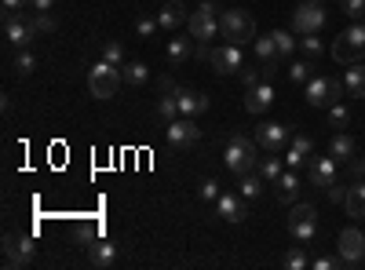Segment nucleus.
Returning <instances> with one entry per match:
<instances>
[{
  "instance_id": "obj_48",
  "label": "nucleus",
  "mask_w": 365,
  "mask_h": 270,
  "mask_svg": "<svg viewBox=\"0 0 365 270\" xmlns=\"http://www.w3.org/2000/svg\"><path fill=\"white\" fill-rule=\"evenodd\" d=\"M158 84H161V95H165V92H179V84H175V81H172L168 73H165V77H161Z\"/></svg>"
},
{
  "instance_id": "obj_25",
  "label": "nucleus",
  "mask_w": 365,
  "mask_h": 270,
  "mask_svg": "<svg viewBox=\"0 0 365 270\" xmlns=\"http://www.w3.org/2000/svg\"><path fill=\"white\" fill-rule=\"evenodd\" d=\"M344 84L354 99H365V66L351 63V70H344Z\"/></svg>"
},
{
  "instance_id": "obj_37",
  "label": "nucleus",
  "mask_w": 365,
  "mask_h": 270,
  "mask_svg": "<svg viewBox=\"0 0 365 270\" xmlns=\"http://www.w3.org/2000/svg\"><path fill=\"white\" fill-rule=\"evenodd\" d=\"M285 266H289V270H307V266H311V259H307V252H303V249L296 245L292 252H285Z\"/></svg>"
},
{
  "instance_id": "obj_21",
  "label": "nucleus",
  "mask_w": 365,
  "mask_h": 270,
  "mask_svg": "<svg viewBox=\"0 0 365 270\" xmlns=\"http://www.w3.org/2000/svg\"><path fill=\"white\" fill-rule=\"evenodd\" d=\"M274 187H278V201H282V204H296V194H299V175H296V168L282 172L278 179H274Z\"/></svg>"
},
{
  "instance_id": "obj_26",
  "label": "nucleus",
  "mask_w": 365,
  "mask_h": 270,
  "mask_svg": "<svg viewBox=\"0 0 365 270\" xmlns=\"http://www.w3.org/2000/svg\"><path fill=\"white\" fill-rule=\"evenodd\" d=\"M11 70H15L19 77H29V73H34V70H37L34 51H29V48H19V51H15V58H11Z\"/></svg>"
},
{
  "instance_id": "obj_40",
  "label": "nucleus",
  "mask_w": 365,
  "mask_h": 270,
  "mask_svg": "<svg viewBox=\"0 0 365 270\" xmlns=\"http://www.w3.org/2000/svg\"><path fill=\"white\" fill-rule=\"evenodd\" d=\"M299 48L307 51L311 58H318V55L325 51V48H322V41H318V33H303V37H299Z\"/></svg>"
},
{
  "instance_id": "obj_9",
  "label": "nucleus",
  "mask_w": 365,
  "mask_h": 270,
  "mask_svg": "<svg viewBox=\"0 0 365 270\" xmlns=\"http://www.w3.org/2000/svg\"><path fill=\"white\" fill-rule=\"evenodd\" d=\"M165 135H168V146L172 150H190V146L201 142V128H197L194 117H175V121H168Z\"/></svg>"
},
{
  "instance_id": "obj_34",
  "label": "nucleus",
  "mask_w": 365,
  "mask_h": 270,
  "mask_svg": "<svg viewBox=\"0 0 365 270\" xmlns=\"http://www.w3.org/2000/svg\"><path fill=\"white\" fill-rule=\"evenodd\" d=\"M289 146H292V150H299V154L307 157V161H314V139H311V135H303V132H296Z\"/></svg>"
},
{
  "instance_id": "obj_17",
  "label": "nucleus",
  "mask_w": 365,
  "mask_h": 270,
  "mask_svg": "<svg viewBox=\"0 0 365 270\" xmlns=\"http://www.w3.org/2000/svg\"><path fill=\"white\" fill-rule=\"evenodd\" d=\"M270 103H274V84H267V81H259L256 88H249V92H245V110H249L252 117H256V113H267Z\"/></svg>"
},
{
  "instance_id": "obj_41",
  "label": "nucleus",
  "mask_w": 365,
  "mask_h": 270,
  "mask_svg": "<svg viewBox=\"0 0 365 270\" xmlns=\"http://www.w3.org/2000/svg\"><path fill=\"white\" fill-rule=\"evenodd\" d=\"M311 266H314V270H340L344 259H340V256H322V259H311Z\"/></svg>"
},
{
  "instance_id": "obj_44",
  "label": "nucleus",
  "mask_w": 365,
  "mask_h": 270,
  "mask_svg": "<svg viewBox=\"0 0 365 270\" xmlns=\"http://www.w3.org/2000/svg\"><path fill=\"white\" fill-rule=\"evenodd\" d=\"M285 165H289V168H299V165H311V161L303 157L299 150H292V146H289V150H285Z\"/></svg>"
},
{
  "instance_id": "obj_29",
  "label": "nucleus",
  "mask_w": 365,
  "mask_h": 270,
  "mask_svg": "<svg viewBox=\"0 0 365 270\" xmlns=\"http://www.w3.org/2000/svg\"><path fill=\"white\" fill-rule=\"evenodd\" d=\"M120 77H125V84L139 88V84L150 77V66H146V63H125V66H120Z\"/></svg>"
},
{
  "instance_id": "obj_38",
  "label": "nucleus",
  "mask_w": 365,
  "mask_h": 270,
  "mask_svg": "<svg viewBox=\"0 0 365 270\" xmlns=\"http://www.w3.org/2000/svg\"><path fill=\"white\" fill-rule=\"evenodd\" d=\"M274 41H278V51H282V58L296 51V37H292V33H285V29H274Z\"/></svg>"
},
{
  "instance_id": "obj_20",
  "label": "nucleus",
  "mask_w": 365,
  "mask_h": 270,
  "mask_svg": "<svg viewBox=\"0 0 365 270\" xmlns=\"http://www.w3.org/2000/svg\"><path fill=\"white\" fill-rule=\"evenodd\" d=\"M311 179H314V187H332L336 183V157H314L311 161Z\"/></svg>"
},
{
  "instance_id": "obj_5",
  "label": "nucleus",
  "mask_w": 365,
  "mask_h": 270,
  "mask_svg": "<svg viewBox=\"0 0 365 270\" xmlns=\"http://www.w3.org/2000/svg\"><path fill=\"white\" fill-rule=\"evenodd\" d=\"M4 37L11 48H29L41 33H37L34 19H29V11H4Z\"/></svg>"
},
{
  "instance_id": "obj_30",
  "label": "nucleus",
  "mask_w": 365,
  "mask_h": 270,
  "mask_svg": "<svg viewBox=\"0 0 365 270\" xmlns=\"http://www.w3.org/2000/svg\"><path fill=\"white\" fill-rule=\"evenodd\" d=\"M158 117H161V121H175V117H182V113H179V99H175V92H165V95H161V103H158Z\"/></svg>"
},
{
  "instance_id": "obj_3",
  "label": "nucleus",
  "mask_w": 365,
  "mask_h": 270,
  "mask_svg": "<svg viewBox=\"0 0 365 270\" xmlns=\"http://www.w3.org/2000/svg\"><path fill=\"white\" fill-rule=\"evenodd\" d=\"M120 84H125V77H120V66H110L106 58L88 70V88H91V95H96V99H113Z\"/></svg>"
},
{
  "instance_id": "obj_36",
  "label": "nucleus",
  "mask_w": 365,
  "mask_h": 270,
  "mask_svg": "<svg viewBox=\"0 0 365 270\" xmlns=\"http://www.w3.org/2000/svg\"><path fill=\"white\" fill-rule=\"evenodd\" d=\"M103 58H106L110 66H125V48H120V41H110L103 48Z\"/></svg>"
},
{
  "instance_id": "obj_1",
  "label": "nucleus",
  "mask_w": 365,
  "mask_h": 270,
  "mask_svg": "<svg viewBox=\"0 0 365 270\" xmlns=\"http://www.w3.org/2000/svg\"><path fill=\"white\" fill-rule=\"evenodd\" d=\"M223 161L234 175H245L256 168V142L249 135H230L227 139V150H223Z\"/></svg>"
},
{
  "instance_id": "obj_28",
  "label": "nucleus",
  "mask_w": 365,
  "mask_h": 270,
  "mask_svg": "<svg viewBox=\"0 0 365 270\" xmlns=\"http://www.w3.org/2000/svg\"><path fill=\"white\" fill-rule=\"evenodd\" d=\"M263 183H267L263 175H252V172H245V175H241V183H237V194L245 197V201H252V197H259Z\"/></svg>"
},
{
  "instance_id": "obj_43",
  "label": "nucleus",
  "mask_w": 365,
  "mask_h": 270,
  "mask_svg": "<svg viewBox=\"0 0 365 270\" xmlns=\"http://www.w3.org/2000/svg\"><path fill=\"white\" fill-rule=\"evenodd\" d=\"M223 190H220V183H216V179H205V183H201V197L205 201H216Z\"/></svg>"
},
{
  "instance_id": "obj_2",
  "label": "nucleus",
  "mask_w": 365,
  "mask_h": 270,
  "mask_svg": "<svg viewBox=\"0 0 365 270\" xmlns=\"http://www.w3.org/2000/svg\"><path fill=\"white\" fill-rule=\"evenodd\" d=\"M220 29H223V37H227L230 44H249V41H256V22H252V15H249L245 8L223 11V15H220Z\"/></svg>"
},
{
  "instance_id": "obj_4",
  "label": "nucleus",
  "mask_w": 365,
  "mask_h": 270,
  "mask_svg": "<svg viewBox=\"0 0 365 270\" xmlns=\"http://www.w3.org/2000/svg\"><path fill=\"white\" fill-rule=\"evenodd\" d=\"M361 55H365V22H354L332 41V58L336 63H358Z\"/></svg>"
},
{
  "instance_id": "obj_10",
  "label": "nucleus",
  "mask_w": 365,
  "mask_h": 270,
  "mask_svg": "<svg viewBox=\"0 0 365 270\" xmlns=\"http://www.w3.org/2000/svg\"><path fill=\"white\" fill-rule=\"evenodd\" d=\"M336 252H340L344 266H361V263H365V234H361L358 227L340 230V237H336Z\"/></svg>"
},
{
  "instance_id": "obj_12",
  "label": "nucleus",
  "mask_w": 365,
  "mask_h": 270,
  "mask_svg": "<svg viewBox=\"0 0 365 270\" xmlns=\"http://www.w3.org/2000/svg\"><path fill=\"white\" fill-rule=\"evenodd\" d=\"M285 142H292V128H285V125H278V121L256 128V146H263L267 154H282Z\"/></svg>"
},
{
  "instance_id": "obj_47",
  "label": "nucleus",
  "mask_w": 365,
  "mask_h": 270,
  "mask_svg": "<svg viewBox=\"0 0 365 270\" xmlns=\"http://www.w3.org/2000/svg\"><path fill=\"white\" fill-rule=\"evenodd\" d=\"M4 11H26V4H34V0H0Z\"/></svg>"
},
{
  "instance_id": "obj_24",
  "label": "nucleus",
  "mask_w": 365,
  "mask_h": 270,
  "mask_svg": "<svg viewBox=\"0 0 365 270\" xmlns=\"http://www.w3.org/2000/svg\"><path fill=\"white\" fill-rule=\"evenodd\" d=\"M113 263H117V245L113 242L103 237V242L91 245V266H113Z\"/></svg>"
},
{
  "instance_id": "obj_50",
  "label": "nucleus",
  "mask_w": 365,
  "mask_h": 270,
  "mask_svg": "<svg viewBox=\"0 0 365 270\" xmlns=\"http://www.w3.org/2000/svg\"><path fill=\"white\" fill-rule=\"evenodd\" d=\"M197 11H205V15H216L220 8H216V0H205V4H197Z\"/></svg>"
},
{
  "instance_id": "obj_39",
  "label": "nucleus",
  "mask_w": 365,
  "mask_h": 270,
  "mask_svg": "<svg viewBox=\"0 0 365 270\" xmlns=\"http://www.w3.org/2000/svg\"><path fill=\"white\" fill-rule=\"evenodd\" d=\"M289 77H292L296 84H307V81L314 77V70H311V63H292V66H289Z\"/></svg>"
},
{
  "instance_id": "obj_32",
  "label": "nucleus",
  "mask_w": 365,
  "mask_h": 270,
  "mask_svg": "<svg viewBox=\"0 0 365 270\" xmlns=\"http://www.w3.org/2000/svg\"><path fill=\"white\" fill-rule=\"evenodd\" d=\"M29 19H34L37 33H55V29H58V22H55L51 11H29Z\"/></svg>"
},
{
  "instance_id": "obj_46",
  "label": "nucleus",
  "mask_w": 365,
  "mask_h": 270,
  "mask_svg": "<svg viewBox=\"0 0 365 270\" xmlns=\"http://www.w3.org/2000/svg\"><path fill=\"white\" fill-rule=\"evenodd\" d=\"M325 194H329V201H336V204H340V201L347 197V190H344L340 183H332V187H325Z\"/></svg>"
},
{
  "instance_id": "obj_16",
  "label": "nucleus",
  "mask_w": 365,
  "mask_h": 270,
  "mask_svg": "<svg viewBox=\"0 0 365 270\" xmlns=\"http://www.w3.org/2000/svg\"><path fill=\"white\" fill-rule=\"evenodd\" d=\"M175 99H179V113L182 117H197V113H205L212 106V99L205 92H194V88H179Z\"/></svg>"
},
{
  "instance_id": "obj_13",
  "label": "nucleus",
  "mask_w": 365,
  "mask_h": 270,
  "mask_svg": "<svg viewBox=\"0 0 365 270\" xmlns=\"http://www.w3.org/2000/svg\"><path fill=\"white\" fill-rule=\"evenodd\" d=\"M187 26H190V37H194L197 44H208V41H216V37L223 33L220 19H216V15H205V11H190Z\"/></svg>"
},
{
  "instance_id": "obj_22",
  "label": "nucleus",
  "mask_w": 365,
  "mask_h": 270,
  "mask_svg": "<svg viewBox=\"0 0 365 270\" xmlns=\"http://www.w3.org/2000/svg\"><path fill=\"white\" fill-rule=\"evenodd\" d=\"M190 19V11L179 4V0H168V4L158 11V22H161V29H175V26H182Z\"/></svg>"
},
{
  "instance_id": "obj_35",
  "label": "nucleus",
  "mask_w": 365,
  "mask_h": 270,
  "mask_svg": "<svg viewBox=\"0 0 365 270\" xmlns=\"http://www.w3.org/2000/svg\"><path fill=\"white\" fill-rule=\"evenodd\" d=\"M158 26H161L158 19H150V15H139V19H135V33H139L143 41H150V37L158 33Z\"/></svg>"
},
{
  "instance_id": "obj_18",
  "label": "nucleus",
  "mask_w": 365,
  "mask_h": 270,
  "mask_svg": "<svg viewBox=\"0 0 365 270\" xmlns=\"http://www.w3.org/2000/svg\"><path fill=\"white\" fill-rule=\"evenodd\" d=\"M165 55H168V66H187L194 58V37H172Z\"/></svg>"
},
{
  "instance_id": "obj_11",
  "label": "nucleus",
  "mask_w": 365,
  "mask_h": 270,
  "mask_svg": "<svg viewBox=\"0 0 365 270\" xmlns=\"http://www.w3.org/2000/svg\"><path fill=\"white\" fill-rule=\"evenodd\" d=\"M208 63H212V70H216L220 77H227V73H241L245 70V55H241V44H223V48H212L208 51Z\"/></svg>"
},
{
  "instance_id": "obj_45",
  "label": "nucleus",
  "mask_w": 365,
  "mask_h": 270,
  "mask_svg": "<svg viewBox=\"0 0 365 270\" xmlns=\"http://www.w3.org/2000/svg\"><path fill=\"white\" fill-rule=\"evenodd\" d=\"M241 81H245V88H256L259 81H263V73L252 66V70H241Z\"/></svg>"
},
{
  "instance_id": "obj_42",
  "label": "nucleus",
  "mask_w": 365,
  "mask_h": 270,
  "mask_svg": "<svg viewBox=\"0 0 365 270\" xmlns=\"http://www.w3.org/2000/svg\"><path fill=\"white\" fill-rule=\"evenodd\" d=\"M344 15H351V19H365V0H344Z\"/></svg>"
},
{
  "instance_id": "obj_27",
  "label": "nucleus",
  "mask_w": 365,
  "mask_h": 270,
  "mask_svg": "<svg viewBox=\"0 0 365 270\" xmlns=\"http://www.w3.org/2000/svg\"><path fill=\"white\" fill-rule=\"evenodd\" d=\"M329 154L336 157V161H347V157H354V139L351 135H332V142H329Z\"/></svg>"
},
{
  "instance_id": "obj_33",
  "label": "nucleus",
  "mask_w": 365,
  "mask_h": 270,
  "mask_svg": "<svg viewBox=\"0 0 365 270\" xmlns=\"http://www.w3.org/2000/svg\"><path fill=\"white\" fill-rule=\"evenodd\" d=\"M347 121H351V110H347L344 103H332V106H329V125H332V128H347Z\"/></svg>"
},
{
  "instance_id": "obj_23",
  "label": "nucleus",
  "mask_w": 365,
  "mask_h": 270,
  "mask_svg": "<svg viewBox=\"0 0 365 270\" xmlns=\"http://www.w3.org/2000/svg\"><path fill=\"white\" fill-rule=\"evenodd\" d=\"M344 208H347V216H354V219H365V183H361V179H358L354 187H347Z\"/></svg>"
},
{
  "instance_id": "obj_14",
  "label": "nucleus",
  "mask_w": 365,
  "mask_h": 270,
  "mask_svg": "<svg viewBox=\"0 0 365 270\" xmlns=\"http://www.w3.org/2000/svg\"><path fill=\"white\" fill-rule=\"evenodd\" d=\"M216 212H220L227 223H245V219H249V204H245V197H241V194L223 190V194L216 197Z\"/></svg>"
},
{
  "instance_id": "obj_6",
  "label": "nucleus",
  "mask_w": 365,
  "mask_h": 270,
  "mask_svg": "<svg viewBox=\"0 0 365 270\" xmlns=\"http://www.w3.org/2000/svg\"><path fill=\"white\" fill-rule=\"evenodd\" d=\"M289 234L296 237V242H314V234H318V212H314V204H292V212H289Z\"/></svg>"
},
{
  "instance_id": "obj_49",
  "label": "nucleus",
  "mask_w": 365,
  "mask_h": 270,
  "mask_svg": "<svg viewBox=\"0 0 365 270\" xmlns=\"http://www.w3.org/2000/svg\"><path fill=\"white\" fill-rule=\"evenodd\" d=\"M29 8H34V11H51V8H55V0H34Z\"/></svg>"
},
{
  "instance_id": "obj_15",
  "label": "nucleus",
  "mask_w": 365,
  "mask_h": 270,
  "mask_svg": "<svg viewBox=\"0 0 365 270\" xmlns=\"http://www.w3.org/2000/svg\"><path fill=\"white\" fill-rule=\"evenodd\" d=\"M252 44H256V58L263 63V73H267V77H270V73H278V66H282V51H278V41H274V33H263V37H256Z\"/></svg>"
},
{
  "instance_id": "obj_7",
  "label": "nucleus",
  "mask_w": 365,
  "mask_h": 270,
  "mask_svg": "<svg viewBox=\"0 0 365 270\" xmlns=\"http://www.w3.org/2000/svg\"><path fill=\"white\" fill-rule=\"evenodd\" d=\"M37 256V245L29 234H4V263L8 266H29Z\"/></svg>"
},
{
  "instance_id": "obj_19",
  "label": "nucleus",
  "mask_w": 365,
  "mask_h": 270,
  "mask_svg": "<svg viewBox=\"0 0 365 270\" xmlns=\"http://www.w3.org/2000/svg\"><path fill=\"white\" fill-rule=\"evenodd\" d=\"M303 88H307L311 106H332V77H311Z\"/></svg>"
},
{
  "instance_id": "obj_51",
  "label": "nucleus",
  "mask_w": 365,
  "mask_h": 270,
  "mask_svg": "<svg viewBox=\"0 0 365 270\" xmlns=\"http://www.w3.org/2000/svg\"><path fill=\"white\" fill-rule=\"evenodd\" d=\"M351 172H354V179H361V175H365V161H354Z\"/></svg>"
},
{
  "instance_id": "obj_31",
  "label": "nucleus",
  "mask_w": 365,
  "mask_h": 270,
  "mask_svg": "<svg viewBox=\"0 0 365 270\" xmlns=\"http://www.w3.org/2000/svg\"><path fill=\"white\" fill-rule=\"evenodd\" d=\"M259 175L267 179V183H274V179L282 175V157H278V154H267V157L259 161Z\"/></svg>"
},
{
  "instance_id": "obj_8",
  "label": "nucleus",
  "mask_w": 365,
  "mask_h": 270,
  "mask_svg": "<svg viewBox=\"0 0 365 270\" xmlns=\"http://www.w3.org/2000/svg\"><path fill=\"white\" fill-rule=\"evenodd\" d=\"M325 19H329V11L318 4V0H303V4L292 11V29L303 37V33H318V29L325 26Z\"/></svg>"
}]
</instances>
